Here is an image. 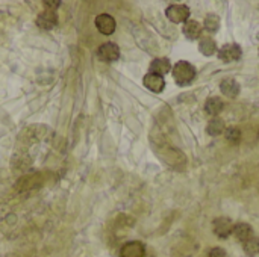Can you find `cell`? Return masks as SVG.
<instances>
[{"label": "cell", "mask_w": 259, "mask_h": 257, "mask_svg": "<svg viewBox=\"0 0 259 257\" xmlns=\"http://www.w3.org/2000/svg\"><path fill=\"white\" fill-rule=\"evenodd\" d=\"M171 73H173L175 82L179 86H188L196 79V68H194L193 64H190L187 61L176 62L175 67H171Z\"/></svg>", "instance_id": "obj_1"}, {"label": "cell", "mask_w": 259, "mask_h": 257, "mask_svg": "<svg viewBox=\"0 0 259 257\" xmlns=\"http://www.w3.org/2000/svg\"><path fill=\"white\" fill-rule=\"evenodd\" d=\"M165 17L171 23H185L190 20V8L187 5H170L165 9Z\"/></svg>", "instance_id": "obj_2"}, {"label": "cell", "mask_w": 259, "mask_h": 257, "mask_svg": "<svg viewBox=\"0 0 259 257\" xmlns=\"http://www.w3.org/2000/svg\"><path fill=\"white\" fill-rule=\"evenodd\" d=\"M97 58L102 62H115L120 58V48L115 42H103L97 48Z\"/></svg>", "instance_id": "obj_3"}, {"label": "cell", "mask_w": 259, "mask_h": 257, "mask_svg": "<svg viewBox=\"0 0 259 257\" xmlns=\"http://www.w3.org/2000/svg\"><path fill=\"white\" fill-rule=\"evenodd\" d=\"M219 59L222 62H234V61H238L241 56H243V50L238 44L235 42H229V44H225L220 50H219Z\"/></svg>", "instance_id": "obj_4"}, {"label": "cell", "mask_w": 259, "mask_h": 257, "mask_svg": "<svg viewBox=\"0 0 259 257\" xmlns=\"http://www.w3.org/2000/svg\"><path fill=\"white\" fill-rule=\"evenodd\" d=\"M234 226L235 224L229 218H226V217H220V218H215L212 221V230H214V233L220 239L229 238L232 235V232H234Z\"/></svg>", "instance_id": "obj_5"}, {"label": "cell", "mask_w": 259, "mask_h": 257, "mask_svg": "<svg viewBox=\"0 0 259 257\" xmlns=\"http://www.w3.org/2000/svg\"><path fill=\"white\" fill-rule=\"evenodd\" d=\"M36 24L38 27L44 30H52L58 24V14L55 8H47L44 9L38 17H36Z\"/></svg>", "instance_id": "obj_6"}, {"label": "cell", "mask_w": 259, "mask_h": 257, "mask_svg": "<svg viewBox=\"0 0 259 257\" xmlns=\"http://www.w3.org/2000/svg\"><path fill=\"white\" fill-rule=\"evenodd\" d=\"M96 27L103 35H112L115 32L117 23H115V20H114L112 15H109V14H100V15L96 17Z\"/></svg>", "instance_id": "obj_7"}, {"label": "cell", "mask_w": 259, "mask_h": 257, "mask_svg": "<svg viewBox=\"0 0 259 257\" xmlns=\"http://www.w3.org/2000/svg\"><path fill=\"white\" fill-rule=\"evenodd\" d=\"M146 256V247L140 241H131L124 244L120 250V257H144Z\"/></svg>", "instance_id": "obj_8"}, {"label": "cell", "mask_w": 259, "mask_h": 257, "mask_svg": "<svg viewBox=\"0 0 259 257\" xmlns=\"http://www.w3.org/2000/svg\"><path fill=\"white\" fill-rule=\"evenodd\" d=\"M143 83H144V86H146L149 91L156 92V94L162 92L164 88H165V80H164V77H161V76H158V74H153V73H147V74L144 76V79H143Z\"/></svg>", "instance_id": "obj_9"}, {"label": "cell", "mask_w": 259, "mask_h": 257, "mask_svg": "<svg viewBox=\"0 0 259 257\" xmlns=\"http://www.w3.org/2000/svg\"><path fill=\"white\" fill-rule=\"evenodd\" d=\"M202 30H203V26H202L199 21H196V20H188V21H185L184 26H182L184 35H185L188 39H191V41L199 39L200 35H202Z\"/></svg>", "instance_id": "obj_10"}, {"label": "cell", "mask_w": 259, "mask_h": 257, "mask_svg": "<svg viewBox=\"0 0 259 257\" xmlns=\"http://www.w3.org/2000/svg\"><path fill=\"white\" fill-rule=\"evenodd\" d=\"M171 71V64L168 58H156L150 62V73L164 77Z\"/></svg>", "instance_id": "obj_11"}, {"label": "cell", "mask_w": 259, "mask_h": 257, "mask_svg": "<svg viewBox=\"0 0 259 257\" xmlns=\"http://www.w3.org/2000/svg\"><path fill=\"white\" fill-rule=\"evenodd\" d=\"M240 83L235 79H225L220 83V91L228 97V98H237L240 94Z\"/></svg>", "instance_id": "obj_12"}, {"label": "cell", "mask_w": 259, "mask_h": 257, "mask_svg": "<svg viewBox=\"0 0 259 257\" xmlns=\"http://www.w3.org/2000/svg\"><path fill=\"white\" fill-rule=\"evenodd\" d=\"M232 235L235 236L237 241H240V242L244 244L246 241H249L250 238H253V229L249 224H246V223H240V224H235L234 226Z\"/></svg>", "instance_id": "obj_13"}, {"label": "cell", "mask_w": 259, "mask_h": 257, "mask_svg": "<svg viewBox=\"0 0 259 257\" xmlns=\"http://www.w3.org/2000/svg\"><path fill=\"white\" fill-rule=\"evenodd\" d=\"M225 105H223V100L220 97H209L206 101H205V111L208 115H211L212 118L220 115L222 111H223Z\"/></svg>", "instance_id": "obj_14"}, {"label": "cell", "mask_w": 259, "mask_h": 257, "mask_svg": "<svg viewBox=\"0 0 259 257\" xmlns=\"http://www.w3.org/2000/svg\"><path fill=\"white\" fill-rule=\"evenodd\" d=\"M199 50L203 56H212L217 52V44L211 36H203L199 41Z\"/></svg>", "instance_id": "obj_15"}, {"label": "cell", "mask_w": 259, "mask_h": 257, "mask_svg": "<svg viewBox=\"0 0 259 257\" xmlns=\"http://www.w3.org/2000/svg\"><path fill=\"white\" fill-rule=\"evenodd\" d=\"M225 130H226L225 121L219 117H214L206 126V132L209 136H220L222 133H225Z\"/></svg>", "instance_id": "obj_16"}, {"label": "cell", "mask_w": 259, "mask_h": 257, "mask_svg": "<svg viewBox=\"0 0 259 257\" xmlns=\"http://www.w3.org/2000/svg\"><path fill=\"white\" fill-rule=\"evenodd\" d=\"M203 27L208 30V32H212L215 33L219 29H220V17L217 14H208L203 20Z\"/></svg>", "instance_id": "obj_17"}, {"label": "cell", "mask_w": 259, "mask_h": 257, "mask_svg": "<svg viewBox=\"0 0 259 257\" xmlns=\"http://www.w3.org/2000/svg\"><path fill=\"white\" fill-rule=\"evenodd\" d=\"M243 248H244V253H246V256H249V257L258 256L259 254V238H256V236L250 238L249 241H246V242L243 244Z\"/></svg>", "instance_id": "obj_18"}, {"label": "cell", "mask_w": 259, "mask_h": 257, "mask_svg": "<svg viewBox=\"0 0 259 257\" xmlns=\"http://www.w3.org/2000/svg\"><path fill=\"white\" fill-rule=\"evenodd\" d=\"M225 136H226L228 141L237 144V142H240V139H241V132H240L238 127H229V129L225 130Z\"/></svg>", "instance_id": "obj_19"}, {"label": "cell", "mask_w": 259, "mask_h": 257, "mask_svg": "<svg viewBox=\"0 0 259 257\" xmlns=\"http://www.w3.org/2000/svg\"><path fill=\"white\" fill-rule=\"evenodd\" d=\"M208 257H228V254H226V251H225L223 248H220V247H215V248L209 250Z\"/></svg>", "instance_id": "obj_20"}, {"label": "cell", "mask_w": 259, "mask_h": 257, "mask_svg": "<svg viewBox=\"0 0 259 257\" xmlns=\"http://www.w3.org/2000/svg\"><path fill=\"white\" fill-rule=\"evenodd\" d=\"M44 5H47V6H59L61 2H44Z\"/></svg>", "instance_id": "obj_21"}]
</instances>
